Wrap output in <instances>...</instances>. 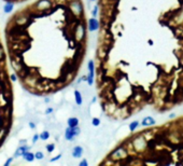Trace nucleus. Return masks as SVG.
<instances>
[{
    "instance_id": "1",
    "label": "nucleus",
    "mask_w": 183,
    "mask_h": 166,
    "mask_svg": "<svg viewBox=\"0 0 183 166\" xmlns=\"http://www.w3.org/2000/svg\"><path fill=\"white\" fill-rule=\"evenodd\" d=\"M133 149H135L137 152H143L148 148V140L144 137V134H139L133 139L132 141Z\"/></svg>"
},
{
    "instance_id": "2",
    "label": "nucleus",
    "mask_w": 183,
    "mask_h": 166,
    "mask_svg": "<svg viewBox=\"0 0 183 166\" xmlns=\"http://www.w3.org/2000/svg\"><path fill=\"white\" fill-rule=\"evenodd\" d=\"M128 155V150L126 147H119L114 150L113 152H111V154L109 155V158L113 161H117V160H123V159H126Z\"/></svg>"
},
{
    "instance_id": "3",
    "label": "nucleus",
    "mask_w": 183,
    "mask_h": 166,
    "mask_svg": "<svg viewBox=\"0 0 183 166\" xmlns=\"http://www.w3.org/2000/svg\"><path fill=\"white\" fill-rule=\"evenodd\" d=\"M70 10L76 16H80L83 13V4L80 0H72L69 4Z\"/></svg>"
},
{
    "instance_id": "4",
    "label": "nucleus",
    "mask_w": 183,
    "mask_h": 166,
    "mask_svg": "<svg viewBox=\"0 0 183 166\" xmlns=\"http://www.w3.org/2000/svg\"><path fill=\"white\" fill-rule=\"evenodd\" d=\"M87 69H89V74L86 77V82L89 86L94 84V77H95V64L93 61H89L87 63Z\"/></svg>"
},
{
    "instance_id": "5",
    "label": "nucleus",
    "mask_w": 183,
    "mask_h": 166,
    "mask_svg": "<svg viewBox=\"0 0 183 166\" xmlns=\"http://www.w3.org/2000/svg\"><path fill=\"white\" fill-rule=\"evenodd\" d=\"M85 34H86V26H85V23L82 22L76 26V37L79 41L84 39L85 37Z\"/></svg>"
},
{
    "instance_id": "6",
    "label": "nucleus",
    "mask_w": 183,
    "mask_h": 166,
    "mask_svg": "<svg viewBox=\"0 0 183 166\" xmlns=\"http://www.w3.org/2000/svg\"><path fill=\"white\" fill-rule=\"evenodd\" d=\"M29 149H30V147H29V146H27V145H22V146H20V147L16 149V151H15L14 158L23 156L27 151H29Z\"/></svg>"
},
{
    "instance_id": "7",
    "label": "nucleus",
    "mask_w": 183,
    "mask_h": 166,
    "mask_svg": "<svg viewBox=\"0 0 183 166\" xmlns=\"http://www.w3.org/2000/svg\"><path fill=\"white\" fill-rule=\"evenodd\" d=\"M71 155H72V158H74V159L82 158L83 148L81 147V146H76V147H73V149H72V151H71Z\"/></svg>"
},
{
    "instance_id": "8",
    "label": "nucleus",
    "mask_w": 183,
    "mask_h": 166,
    "mask_svg": "<svg viewBox=\"0 0 183 166\" xmlns=\"http://www.w3.org/2000/svg\"><path fill=\"white\" fill-rule=\"evenodd\" d=\"M99 28V22L98 20H96L95 17L89 20V31H95Z\"/></svg>"
},
{
    "instance_id": "9",
    "label": "nucleus",
    "mask_w": 183,
    "mask_h": 166,
    "mask_svg": "<svg viewBox=\"0 0 183 166\" xmlns=\"http://www.w3.org/2000/svg\"><path fill=\"white\" fill-rule=\"evenodd\" d=\"M156 123V121H155L154 118L152 117H146L143 120H142L141 122V125L144 127H149V126H153V125H155Z\"/></svg>"
},
{
    "instance_id": "10",
    "label": "nucleus",
    "mask_w": 183,
    "mask_h": 166,
    "mask_svg": "<svg viewBox=\"0 0 183 166\" xmlns=\"http://www.w3.org/2000/svg\"><path fill=\"white\" fill-rule=\"evenodd\" d=\"M65 138H66V140H68V141H73L74 140L76 135H74L73 131H72V127L68 126L66 128V131H65Z\"/></svg>"
},
{
    "instance_id": "11",
    "label": "nucleus",
    "mask_w": 183,
    "mask_h": 166,
    "mask_svg": "<svg viewBox=\"0 0 183 166\" xmlns=\"http://www.w3.org/2000/svg\"><path fill=\"white\" fill-rule=\"evenodd\" d=\"M74 101H76V104L78 105V106H82L83 97H82V94H81L80 91H78V90L74 91Z\"/></svg>"
},
{
    "instance_id": "12",
    "label": "nucleus",
    "mask_w": 183,
    "mask_h": 166,
    "mask_svg": "<svg viewBox=\"0 0 183 166\" xmlns=\"http://www.w3.org/2000/svg\"><path fill=\"white\" fill-rule=\"evenodd\" d=\"M13 10H14V2L13 1H7L3 6L4 13H11Z\"/></svg>"
},
{
    "instance_id": "13",
    "label": "nucleus",
    "mask_w": 183,
    "mask_h": 166,
    "mask_svg": "<svg viewBox=\"0 0 183 166\" xmlns=\"http://www.w3.org/2000/svg\"><path fill=\"white\" fill-rule=\"evenodd\" d=\"M67 123H68V126L74 127V126H79V123H80V121H79L78 118L71 117V118H69V119L67 120Z\"/></svg>"
},
{
    "instance_id": "14",
    "label": "nucleus",
    "mask_w": 183,
    "mask_h": 166,
    "mask_svg": "<svg viewBox=\"0 0 183 166\" xmlns=\"http://www.w3.org/2000/svg\"><path fill=\"white\" fill-rule=\"evenodd\" d=\"M23 159L25 161H27V162H33L36 159L35 153H33V152H30V151H27L23 155Z\"/></svg>"
},
{
    "instance_id": "15",
    "label": "nucleus",
    "mask_w": 183,
    "mask_h": 166,
    "mask_svg": "<svg viewBox=\"0 0 183 166\" xmlns=\"http://www.w3.org/2000/svg\"><path fill=\"white\" fill-rule=\"evenodd\" d=\"M139 125H140L139 121H133L132 123L129 124V131L130 132H135L138 128V127H139Z\"/></svg>"
},
{
    "instance_id": "16",
    "label": "nucleus",
    "mask_w": 183,
    "mask_h": 166,
    "mask_svg": "<svg viewBox=\"0 0 183 166\" xmlns=\"http://www.w3.org/2000/svg\"><path fill=\"white\" fill-rule=\"evenodd\" d=\"M50 133L47 131H43L41 134H40V139L41 140H47L50 138Z\"/></svg>"
},
{
    "instance_id": "17",
    "label": "nucleus",
    "mask_w": 183,
    "mask_h": 166,
    "mask_svg": "<svg viewBox=\"0 0 183 166\" xmlns=\"http://www.w3.org/2000/svg\"><path fill=\"white\" fill-rule=\"evenodd\" d=\"M46 151L49 152V153H52V152L55 150V145L54 144H49V145H46Z\"/></svg>"
},
{
    "instance_id": "18",
    "label": "nucleus",
    "mask_w": 183,
    "mask_h": 166,
    "mask_svg": "<svg viewBox=\"0 0 183 166\" xmlns=\"http://www.w3.org/2000/svg\"><path fill=\"white\" fill-rule=\"evenodd\" d=\"M92 124H93V126H99V125H100V119H99V118H94V119L92 120Z\"/></svg>"
},
{
    "instance_id": "19",
    "label": "nucleus",
    "mask_w": 183,
    "mask_h": 166,
    "mask_svg": "<svg viewBox=\"0 0 183 166\" xmlns=\"http://www.w3.org/2000/svg\"><path fill=\"white\" fill-rule=\"evenodd\" d=\"M72 131H73V133H74V135H76V136L80 135V133H81V128L79 126L72 127Z\"/></svg>"
},
{
    "instance_id": "20",
    "label": "nucleus",
    "mask_w": 183,
    "mask_h": 166,
    "mask_svg": "<svg viewBox=\"0 0 183 166\" xmlns=\"http://www.w3.org/2000/svg\"><path fill=\"white\" fill-rule=\"evenodd\" d=\"M35 156H36V159H37V160H42V159L44 158V154L42 153L41 151H38V152H36V153H35Z\"/></svg>"
},
{
    "instance_id": "21",
    "label": "nucleus",
    "mask_w": 183,
    "mask_h": 166,
    "mask_svg": "<svg viewBox=\"0 0 183 166\" xmlns=\"http://www.w3.org/2000/svg\"><path fill=\"white\" fill-rule=\"evenodd\" d=\"M97 14H98V6H95L92 11V15H93V17H96Z\"/></svg>"
},
{
    "instance_id": "22",
    "label": "nucleus",
    "mask_w": 183,
    "mask_h": 166,
    "mask_svg": "<svg viewBox=\"0 0 183 166\" xmlns=\"http://www.w3.org/2000/svg\"><path fill=\"white\" fill-rule=\"evenodd\" d=\"M79 166H89V162H87L86 159H83V160L79 163Z\"/></svg>"
},
{
    "instance_id": "23",
    "label": "nucleus",
    "mask_w": 183,
    "mask_h": 166,
    "mask_svg": "<svg viewBox=\"0 0 183 166\" xmlns=\"http://www.w3.org/2000/svg\"><path fill=\"white\" fill-rule=\"evenodd\" d=\"M10 79L12 82H15V81H17V74H10Z\"/></svg>"
},
{
    "instance_id": "24",
    "label": "nucleus",
    "mask_w": 183,
    "mask_h": 166,
    "mask_svg": "<svg viewBox=\"0 0 183 166\" xmlns=\"http://www.w3.org/2000/svg\"><path fill=\"white\" fill-rule=\"evenodd\" d=\"M60 158H62V154H58V155L54 156L53 159H51V160H50V162H55V161H58V160H59Z\"/></svg>"
},
{
    "instance_id": "25",
    "label": "nucleus",
    "mask_w": 183,
    "mask_h": 166,
    "mask_svg": "<svg viewBox=\"0 0 183 166\" xmlns=\"http://www.w3.org/2000/svg\"><path fill=\"white\" fill-rule=\"evenodd\" d=\"M40 138V135H38V134H36V135H33V144H36V142L38 141V139Z\"/></svg>"
},
{
    "instance_id": "26",
    "label": "nucleus",
    "mask_w": 183,
    "mask_h": 166,
    "mask_svg": "<svg viewBox=\"0 0 183 166\" xmlns=\"http://www.w3.org/2000/svg\"><path fill=\"white\" fill-rule=\"evenodd\" d=\"M13 160H14V158H9L8 160H7V162L4 163V166H9L11 164V163L13 162Z\"/></svg>"
},
{
    "instance_id": "27",
    "label": "nucleus",
    "mask_w": 183,
    "mask_h": 166,
    "mask_svg": "<svg viewBox=\"0 0 183 166\" xmlns=\"http://www.w3.org/2000/svg\"><path fill=\"white\" fill-rule=\"evenodd\" d=\"M28 126L30 127L31 129H35V128H36V124L33 123V122H29V123H28Z\"/></svg>"
},
{
    "instance_id": "28",
    "label": "nucleus",
    "mask_w": 183,
    "mask_h": 166,
    "mask_svg": "<svg viewBox=\"0 0 183 166\" xmlns=\"http://www.w3.org/2000/svg\"><path fill=\"white\" fill-rule=\"evenodd\" d=\"M52 112H53V108H46V114H51Z\"/></svg>"
},
{
    "instance_id": "29",
    "label": "nucleus",
    "mask_w": 183,
    "mask_h": 166,
    "mask_svg": "<svg viewBox=\"0 0 183 166\" xmlns=\"http://www.w3.org/2000/svg\"><path fill=\"white\" fill-rule=\"evenodd\" d=\"M22 145H26V139H22L21 141H20V146Z\"/></svg>"
},
{
    "instance_id": "30",
    "label": "nucleus",
    "mask_w": 183,
    "mask_h": 166,
    "mask_svg": "<svg viewBox=\"0 0 183 166\" xmlns=\"http://www.w3.org/2000/svg\"><path fill=\"white\" fill-rule=\"evenodd\" d=\"M96 101H97V98H96V96L93 98V101H92V103H96Z\"/></svg>"
},
{
    "instance_id": "31",
    "label": "nucleus",
    "mask_w": 183,
    "mask_h": 166,
    "mask_svg": "<svg viewBox=\"0 0 183 166\" xmlns=\"http://www.w3.org/2000/svg\"><path fill=\"white\" fill-rule=\"evenodd\" d=\"M173 117H175V113H171V114L169 115V118H170V119H171V118H173Z\"/></svg>"
},
{
    "instance_id": "32",
    "label": "nucleus",
    "mask_w": 183,
    "mask_h": 166,
    "mask_svg": "<svg viewBox=\"0 0 183 166\" xmlns=\"http://www.w3.org/2000/svg\"><path fill=\"white\" fill-rule=\"evenodd\" d=\"M148 42H149V44H151V45H152V44H153V41H152V40H149V41H148Z\"/></svg>"
},
{
    "instance_id": "33",
    "label": "nucleus",
    "mask_w": 183,
    "mask_h": 166,
    "mask_svg": "<svg viewBox=\"0 0 183 166\" xmlns=\"http://www.w3.org/2000/svg\"><path fill=\"white\" fill-rule=\"evenodd\" d=\"M44 101H46V103H49V101H50V98H46V99H44Z\"/></svg>"
},
{
    "instance_id": "34",
    "label": "nucleus",
    "mask_w": 183,
    "mask_h": 166,
    "mask_svg": "<svg viewBox=\"0 0 183 166\" xmlns=\"http://www.w3.org/2000/svg\"><path fill=\"white\" fill-rule=\"evenodd\" d=\"M7 1H19V0H7Z\"/></svg>"
},
{
    "instance_id": "35",
    "label": "nucleus",
    "mask_w": 183,
    "mask_h": 166,
    "mask_svg": "<svg viewBox=\"0 0 183 166\" xmlns=\"http://www.w3.org/2000/svg\"><path fill=\"white\" fill-rule=\"evenodd\" d=\"M89 1H95V0H89Z\"/></svg>"
}]
</instances>
